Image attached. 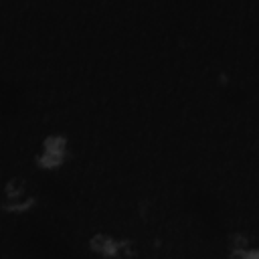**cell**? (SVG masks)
I'll return each instance as SVG.
<instances>
[{
    "mask_svg": "<svg viewBox=\"0 0 259 259\" xmlns=\"http://www.w3.org/2000/svg\"><path fill=\"white\" fill-rule=\"evenodd\" d=\"M65 154H67V140H65V136L53 134V136H49L45 140V144L40 148V154H38V162L45 168H53V166H59L65 160Z\"/></svg>",
    "mask_w": 259,
    "mask_h": 259,
    "instance_id": "1",
    "label": "cell"
},
{
    "mask_svg": "<svg viewBox=\"0 0 259 259\" xmlns=\"http://www.w3.org/2000/svg\"><path fill=\"white\" fill-rule=\"evenodd\" d=\"M123 245H125V243H121V241H117V239H113V237H109V235H97V237L91 239L93 251H97V253L103 255V257H119Z\"/></svg>",
    "mask_w": 259,
    "mask_h": 259,
    "instance_id": "2",
    "label": "cell"
}]
</instances>
